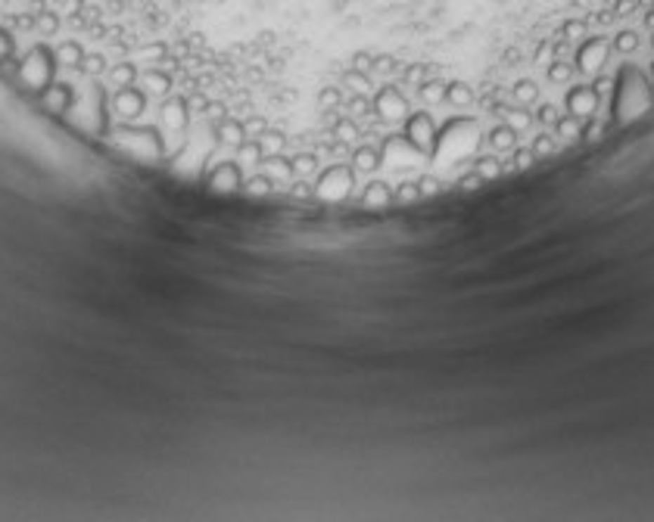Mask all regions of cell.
I'll use <instances>...</instances> for the list:
<instances>
[{
	"mask_svg": "<svg viewBox=\"0 0 654 522\" xmlns=\"http://www.w3.org/2000/svg\"><path fill=\"white\" fill-rule=\"evenodd\" d=\"M405 137L418 147L424 156H430L436 147V125L430 119V112H412L405 119Z\"/></svg>",
	"mask_w": 654,
	"mask_h": 522,
	"instance_id": "obj_9",
	"label": "cell"
},
{
	"mask_svg": "<svg viewBox=\"0 0 654 522\" xmlns=\"http://www.w3.org/2000/svg\"><path fill=\"white\" fill-rule=\"evenodd\" d=\"M352 187H355V168H349V165H330L318 174V184H315V196H318L321 202H343L346 196L352 193Z\"/></svg>",
	"mask_w": 654,
	"mask_h": 522,
	"instance_id": "obj_6",
	"label": "cell"
},
{
	"mask_svg": "<svg viewBox=\"0 0 654 522\" xmlns=\"http://www.w3.org/2000/svg\"><path fill=\"white\" fill-rule=\"evenodd\" d=\"M215 134H218V140L225 143V147H234V149L247 140V128H243V121H234V119H221L218 125H215Z\"/></svg>",
	"mask_w": 654,
	"mask_h": 522,
	"instance_id": "obj_18",
	"label": "cell"
},
{
	"mask_svg": "<svg viewBox=\"0 0 654 522\" xmlns=\"http://www.w3.org/2000/svg\"><path fill=\"white\" fill-rule=\"evenodd\" d=\"M511 162L517 165V171H527V168H533V162H536V152H533V147H521V149L514 147V156H511Z\"/></svg>",
	"mask_w": 654,
	"mask_h": 522,
	"instance_id": "obj_40",
	"label": "cell"
},
{
	"mask_svg": "<svg viewBox=\"0 0 654 522\" xmlns=\"http://www.w3.org/2000/svg\"><path fill=\"white\" fill-rule=\"evenodd\" d=\"M583 119H577V115H561V119L555 121V130H558V137L561 140H567V143H573V140H580L583 137V125H580Z\"/></svg>",
	"mask_w": 654,
	"mask_h": 522,
	"instance_id": "obj_23",
	"label": "cell"
},
{
	"mask_svg": "<svg viewBox=\"0 0 654 522\" xmlns=\"http://www.w3.org/2000/svg\"><path fill=\"white\" fill-rule=\"evenodd\" d=\"M592 87H595V93H599V97H605L608 91H614V81H610L608 75H601V72H599V75H595V81H592Z\"/></svg>",
	"mask_w": 654,
	"mask_h": 522,
	"instance_id": "obj_52",
	"label": "cell"
},
{
	"mask_svg": "<svg viewBox=\"0 0 654 522\" xmlns=\"http://www.w3.org/2000/svg\"><path fill=\"white\" fill-rule=\"evenodd\" d=\"M212 193H234V190H243V171H240V162H218L215 168L209 171L206 178Z\"/></svg>",
	"mask_w": 654,
	"mask_h": 522,
	"instance_id": "obj_13",
	"label": "cell"
},
{
	"mask_svg": "<svg viewBox=\"0 0 654 522\" xmlns=\"http://www.w3.org/2000/svg\"><path fill=\"white\" fill-rule=\"evenodd\" d=\"M393 199H396V202H414V199H421L418 184H414V180H412V184H402L399 190L393 193Z\"/></svg>",
	"mask_w": 654,
	"mask_h": 522,
	"instance_id": "obj_43",
	"label": "cell"
},
{
	"mask_svg": "<svg viewBox=\"0 0 654 522\" xmlns=\"http://www.w3.org/2000/svg\"><path fill=\"white\" fill-rule=\"evenodd\" d=\"M346 84H352L358 93H365V91L371 87V81H368V75H365V72H349V75H346Z\"/></svg>",
	"mask_w": 654,
	"mask_h": 522,
	"instance_id": "obj_47",
	"label": "cell"
},
{
	"mask_svg": "<svg viewBox=\"0 0 654 522\" xmlns=\"http://www.w3.org/2000/svg\"><path fill=\"white\" fill-rule=\"evenodd\" d=\"M601 134H605V121H599V119H592V121H589V125L583 128V140H586V143H599Z\"/></svg>",
	"mask_w": 654,
	"mask_h": 522,
	"instance_id": "obj_42",
	"label": "cell"
},
{
	"mask_svg": "<svg viewBox=\"0 0 654 522\" xmlns=\"http://www.w3.org/2000/svg\"><path fill=\"white\" fill-rule=\"evenodd\" d=\"M290 193L296 196V199H308V196H315V187H308V180H296V184L290 187Z\"/></svg>",
	"mask_w": 654,
	"mask_h": 522,
	"instance_id": "obj_50",
	"label": "cell"
},
{
	"mask_svg": "<svg viewBox=\"0 0 654 522\" xmlns=\"http://www.w3.org/2000/svg\"><path fill=\"white\" fill-rule=\"evenodd\" d=\"M243 190H247L249 196H268L271 190H275V180L268 178V174H253V178H247L243 180Z\"/></svg>",
	"mask_w": 654,
	"mask_h": 522,
	"instance_id": "obj_29",
	"label": "cell"
},
{
	"mask_svg": "<svg viewBox=\"0 0 654 522\" xmlns=\"http://www.w3.org/2000/svg\"><path fill=\"white\" fill-rule=\"evenodd\" d=\"M78 69H81L88 78H100V75L106 72V60H103L100 53H93V56L84 53V60H81V65H78Z\"/></svg>",
	"mask_w": 654,
	"mask_h": 522,
	"instance_id": "obj_35",
	"label": "cell"
},
{
	"mask_svg": "<svg viewBox=\"0 0 654 522\" xmlns=\"http://www.w3.org/2000/svg\"><path fill=\"white\" fill-rule=\"evenodd\" d=\"M495 109V115H502V119H505V125H511L514 130H517V134H521V130H527L530 128V121H533V115H530V112H523V109H514V106H492Z\"/></svg>",
	"mask_w": 654,
	"mask_h": 522,
	"instance_id": "obj_22",
	"label": "cell"
},
{
	"mask_svg": "<svg viewBox=\"0 0 654 522\" xmlns=\"http://www.w3.org/2000/svg\"><path fill=\"white\" fill-rule=\"evenodd\" d=\"M645 25H648L651 32H654V6H651V10H648V16H645Z\"/></svg>",
	"mask_w": 654,
	"mask_h": 522,
	"instance_id": "obj_60",
	"label": "cell"
},
{
	"mask_svg": "<svg viewBox=\"0 0 654 522\" xmlns=\"http://www.w3.org/2000/svg\"><path fill=\"white\" fill-rule=\"evenodd\" d=\"M318 106L321 109L340 106V91H336V87H325V91H321V97H318Z\"/></svg>",
	"mask_w": 654,
	"mask_h": 522,
	"instance_id": "obj_46",
	"label": "cell"
},
{
	"mask_svg": "<svg viewBox=\"0 0 654 522\" xmlns=\"http://www.w3.org/2000/svg\"><path fill=\"white\" fill-rule=\"evenodd\" d=\"M480 184H483V178H480L477 171H471V174H462V178H458V187H462V190H467V193H471V190H477Z\"/></svg>",
	"mask_w": 654,
	"mask_h": 522,
	"instance_id": "obj_48",
	"label": "cell"
},
{
	"mask_svg": "<svg viewBox=\"0 0 654 522\" xmlns=\"http://www.w3.org/2000/svg\"><path fill=\"white\" fill-rule=\"evenodd\" d=\"M352 168L362 171V174H371L380 168V149H371V147H358L352 152Z\"/></svg>",
	"mask_w": 654,
	"mask_h": 522,
	"instance_id": "obj_21",
	"label": "cell"
},
{
	"mask_svg": "<svg viewBox=\"0 0 654 522\" xmlns=\"http://www.w3.org/2000/svg\"><path fill=\"white\" fill-rule=\"evenodd\" d=\"M536 119L542 121V125H551V128H555V121L561 119V115H558V109L551 106V103H542V106L536 109Z\"/></svg>",
	"mask_w": 654,
	"mask_h": 522,
	"instance_id": "obj_44",
	"label": "cell"
},
{
	"mask_svg": "<svg viewBox=\"0 0 654 522\" xmlns=\"http://www.w3.org/2000/svg\"><path fill=\"white\" fill-rule=\"evenodd\" d=\"M570 75H573V65H567L564 60H551V62H549V81H551V84L570 81Z\"/></svg>",
	"mask_w": 654,
	"mask_h": 522,
	"instance_id": "obj_34",
	"label": "cell"
},
{
	"mask_svg": "<svg viewBox=\"0 0 654 522\" xmlns=\"http://www.w3.org/2000/svg\"><path fill=\"white\" fill-rule=\"evenodd\" d=\"M138 81H140V87H143V93H169V87H171V78L165 75V72H159V69L140 72Z\"/></svg>",
	"mask_w": 654,
	"mask_h": 522,
	"instance_id": "obj_19",
	"label": "cell"
},
{
	"mask_svg": "<svg viewBox=\"0 0 654 522\" xmlns=\"http://www.w3.org/2000/svg\"><path fill=\"white\" fill-rule=\"evenodd\" d=\"M396 69V60H390V56H380L377 60V72H393Z\"/></svg>",
	"mask_w": 654,
	"mask_h": 522,
	"instance_id": "obj_56",
	"label": "cell"
},
{
	"mask_svg": "<svg viewBox=\"0 0 654 522\" xmlns=\"http://www.w3.org/2000/svg\"><path fill=\"white\" fill-rule=\"evenodd\" d=\"M110 143L119 152H125L128 159L140 165H159L169 156V147H165V137L159 128H147V125H131V121H122V125L106 130Z\"/></svg>",
	"mask_w": 654,
	"mask_h": 522,
	"instance_id": "obj_3",
	"label": "cell"
},
{
	"mask_svg": "<svg viewBox=\"0 0 654 522\" xmlns=\"http://www.w3.org/2000/svg\"><path fill=\"white\" fill-rule=\"evenodd\" d=\"M334 134L340 137L343 143L358 140V128H355V121H352V119H340V121H336V125H334Z\"/></svg>",
	"mask_w": 654,
	"mask_h": 522,
	"instance_id": "obj_39",
	"label": "cell"
},
{
	"mask_svg": "<svg viewBox=\"0 0 654 522\" xmlns=\"http://www.w3.org/2000/svg\"><path fill=\"white\" fill-rule=\"evenodd\" d=\"M405 78H408V81H414V84H424V69H421V65H412V69L405 72Z\"/></svg>",
	"mask_w": 654,
	"mask_h": 522,
	"instance_id": "obj_55",
	"label": "cell"
},
{
	"mask_svg": "<svg viewBox=\"0 0 654 522\" xmlns=\"http://www.w3.org/2000/svg\"><path fill=\"white\" fill-rule=\"evenodd\" d=\"M639 4H645V6H648V4H654V0H639Z\"/></svg>",
	"mask_w": 654,
	"mask_h": 522,
	"instance_id": "obj_61",
	"label": "cell"
},
{
	"mask_svg": "<svg viewBox=\"0 0 654 522\" xmlns=\"http://www.w3.org/2000/svg\"><path fill=\"white\" fill-rule=\"evenodd\" d=\"M371 106H374V112H377L384 121H402V119H408V100L402 97L399 87H380Z\"/></svg>",
	"mask_w": 654,
	"mask_h": 522,
	"instance_id": "obj_11",
	"label": "cell"
},
{
	"mask_svg": "<svg viewBox=\"0 0 654 522\" xmlns=\"http://www.w3.org/2000/svg\"><path fill=\"white\" fill-rule=\"evenodd\" d=\"M473 171H477L483 180H499L502 174H505L502 171V162L495 156H477L473 159Z\"/></svg>",
	"mask_w": 654,
	"mask_h": 522,
	"instance_id": "obj_27",
	"label": "cell"
},
{
	"mask_svg": "<svg viewBox=\"0 0 654 522\" xmlns=\"http://www.w3.org/2000/svg\"><path fill=\"white\" fill-rule=\"evenodd\" d=\"M414 184H418V193L421 196H436V193L443 190V180L436 178V174H421Z\"/></svg>",
	"mask_w": 654,
	"mask_h": 522,
	"instance_id": "obj_38",
	"label": "cell"
},
{
	"mask_svg": "<svg viewBox=\"0 0 654 522\" xmlns=\"http://www.w3.org/2000/svg\"><path fill=\"white\" fill-rule=\"evenodd\" d=\"M243 128H247V140H259V137L268 130L265 119H249V121H243Z\"/></svg>",
	"mask_w": 654,
	"mask_h": 522,
	"instance_id": "obj_45",
	"label": "cell"
},
{
	"mask_svg": "<svg viewBox=\"0 0 654 522\" xmlns=\"http://www.w3.org/2000/svg\"><path fill=\"white\" fill-rule=\"evenodd\" d=\"M53 75H56V56L50 47H32L25 53V60L19 62V84L32 93H41L44 87L53 84Z\"/></svg>",
	"mask_w": 654,
	"mask_h": 522,
	"instance_id": "obj_5",
	"label": "cell"
},
{
	"mask_svg": "<svg viewBox=\"0 0 654 522\" xmlns=\"http://www.w3.org/2000/svg\"><path fill=\"white\" fill-rule=\"evenodd\" d=\"M549 44H542V47H539V53H536V60H545V56H549Z\"/></svg>",
	"mask_w": 654,
	"mask_h": 522,
	"instance_id": "obj_59",
	"label": "cell"
},
{
	"mask_svg": "<svg viewBox=\"0 0 654 522\" xmlns=\"http://www.w3.org/2000/svg\"><path fill=\"white\" fill-rule=\"evenodd\" d=\"M106 78H110V84L116 87V91L119 87H131L134 81H138V69H134L131 62H119L116 69L106 72Z\"/></svg>",
	"mask_w": 654,
	"mask_h": 522,
	"instance_id": "obj_26",
	"label": "cell"
},
{
	"mask_svg": "<svg viewBox=\"0 0 654 522\" xmlns=\"http://www.w3.org/2000/svg\"><path fill=\"white\" fill-rule=\"evenodd\" d=\"M421 100L424 103H440V100H445V84L443 81H424L421 84Z\"/></svg>",
	"mask_w": 654,
	"mask_h": 522,
	"instance_id": "obj_36",
	"label": "cell"
},
{
	"mask_svg": "<svg viewBox=\"0 0 654 522\" xmlns=\"http://www.w3.org/2000/svg\"><path fill=\"white\" fill-rule=\"evenodd\" d=\"M10 56H13V38L4 32V28H0V62H6Z\"/></svg>",
	"mask_w": 654,
	"mask_h": 522,
	"instance_id": "obj_51",
	"label": "cell"
},
{
	"mask_svg": "<svg viewBox=\"0 0 654 522\" xmlns=\"http://www.w3.org/2000/svg\"><path fill=\"white\" fill-rule=\"evenodd\" d=\"M490 147L495 152H511L517 147V130L511 125H499L490 130Z\"/></svg>",
	"mask_w": 654,
	"mask_h": 522,
	"instance_id": "obj_20",
	"label": "cell"
},
{
	"mask_svg": "<svg viewBox=\"0 0 654 522\" xmlns=\"http://www.w3.org/2000/svg\"><path fill=\"white\" fill-rule=\"evenodd\" d=\"M53 56H56V65H69V69H78L84 60V50H81V44H75V41H69V44H63L60 50H53Z\"/></svg>",
	"mask_w": 654,
	"mask_h": 522,
	"instance_id": "obj_25",
	"label": "cell"
},
{
	"mask_svg": "<svg viewBox=\"0 0 654 522\" xmlns=\"http://www.w3.org/2000/svg\"><path fill=\"white\" fill-rule=\"evenodd\" d=\"M259 147H262V159L265 156H277V152H284V147H287V137L280 134V130H265L262 137H259Z\"/></svg>",
	"mask_w": 654,
	"mask_h": 522,
	"instance_id": "obj_28",
	"label": "cell"
},
{
	"mask_svg": "<svg viewBox=\"0 0 654 522\" xmlns=\"http://www.w3.org/2000/svg\"><path fill=\"white\" fill-rule=\"evenodd\" d=\"M651 47H654V34H651Z\"/></svg>",
	"mask_w": 654,
	"mask_h": 522,
	"instance_id": "obj_62",
	"label": "cell"
},
{
	"mask_svg": "<svg viewBox=\"0 0 654 522\" xmlns=\"http://www.w3.org/2000/svg\"><path fill=\"white\" fill-rule=\"evenodd\" d=\"M480 147V128L473 119H452L445 121L443 130H436V147L430 152L436 165H455L473 156Z\"/></svg>",
	"mask_w": 654,
	"mask_h": 522,
	"instance_id": "obj_4",
	"label": "cell"
},
{
	"mask_svg": "<svg viewBox=\"0 0 654 522\" xmlns=\"http://www.w3.org/2000/svg\"><path fill=\"white\" fill-rule=\"evenodd\" d=\"M614 50H617V53H623V56L636 53V50H639V34L632 32V28H623V32L614 38Z\"/></svg>",
	"mask_w": 654,
	"mask_h": 522,
	"instance_id": "obj_33",
	"label": "cell"
},
{
	"mask_svg": "<svg viewBox=\"0 0 654 522\" xmlns=\"http://www.w3.org/2000/svg\"><path fill=\"white\" fill-rule=\"evenodd\" d=\"M445 103L449 106H471L473 103V91H471V84H464V81H452V84H445Z\"/></svg>",
	"mask_w": 654,
	"mask_h": 522,
	"instance_id": "obj_24",
	"label": "cell"
},
{
	"mask_svg": "<svg viewBox=\"0 0 654 522\" xmlns=\"http://www.w3.org/2000/svg\"><path fill=\"white\" fill-rule=\"evenodd\" d=\"M595 19H599V22H601V25H608V22H610V19H614V13H608V10H605V13H599V16H595Z\"/></svg>",
	"mask_w": 654,
	"mask_h": 522,
	"instance_id": "obj_58",
	"label": "cell"
},
{
	"mask_svg": "<svg viewBox=\"0 0 654 522\" xmlns=\"http://www.w3.org/2000/svg\"><path fill=\"white\" fill-rule=\"evenodd\" d=\"M599 103H601V97L595 93L592 84H577L567 91V112L577 115V119H592L599 112Z\"/></svg>",
	"mask_w": 654,
	"mask_h": 522,
	"instance_id": "obj_14",
	"label": "cell"
},
{
	"mask_svg": "<svg viewBox=\"0 0 654 522\" xmlns=\"http://www.w3.org/2000/svg\"><path fill=\"white\" fill-rule=\"evenodd\" d=\"M237 162L240 165H259L262 162V147H259V140H243L240 147H237Z\"/></svg>",
	"mask_w": 654,
	"mask_h": 522,
	"instance_id": "obj_31",
	"label": "cell"
},
{
	"mask_svg": "<svg viewBox=\"0 0 654 522\" xmlns=\"http://www.w3.org/2000/svg\"><path fill=\"white\" fill-rule=\"evenodd\" d=\"M368 109H374L371 103H368V100H365V97H355V100H352V103H349V112L352 115H365V112H368Z\"/></svg>",
	"mask_w": 654,
	"mask_h": 522,
	"instance_id": "obj_53",
	"label": "cell"
},
{
	"mask_svg": "<svg viewBox=\"0 0 654 522\" xmlns=\"http://www.w3.org/2000/svg\"><path fill=\"white\" fill-rule=\"evenodd\" d=\"M605 62H608V38L599 34V38H589L580 44V50H577V72L580 75L595 78Z\"/></svg>",
	"mask_w": 654,
	"mask_h": 522,
	"instance_id": "obj_10",
	"label": "cell"
},
{
	"mask_svg": "<svg viewBox=\"0 0 654 522\" xmlns=\"http://www.w3.org/2000/svg\"><path fill=\"white\" fill-rule=\"evenodd\" d=\"M393 202V190L386 180H371L362 193V206L365 208H386Z\"/></svg>",
	"mask_w": 654,
	"mask_h": 522,
	"instance_id": "obj_17",
	"label": "cell"
},
{
	"mask_svg": "<svg viewBox=\"0 0 654 522\" xmlns=\"http://www.w3.org/2000/svg\"><path fill=\"white\" fill-rule=\"evenodd\" d=\"M159 121H162V134H184L187 125H190V106H187L184 97H169L159 109Z\"/></svg>",
	"mask_w": 654,
	"mask_h": 522,
	"instance_id": "obj_12",
	"label": "cell"
},
{
	"mask_svg": "<svg viewBox=\"0 0 654 522\" xmlns=\"http://www.w3.org/2000/svg\"><path fill=\"white\" fill-rule=\"evenodd\" d=\"M262 171L268 174L275 184H290V180L296 178V174H293V162H290V159H284L280 152H277V156H265L262 159Z\"/></svg>",
	"mask_w": 654,
	"mask_h": 522,
	"instance_id": "obj_16",
	"label": "cell"
},
{
	"mask_svg": "<svg viewBox=\"0 0 654 522\" xmlns=\"http://www.w3.org/2000/svg\"><path fill=\"white\" fill-rule=\"evenodd\" d=\"M421 159H427V156H424V152L414 147L405 134L402 137H386L384 149H380V162L393 165V168H412V165H418Z\"/></svg>",
	"mask_w": 654,
	"mask_h": 522,
	"instance_id": "obj_8",
	"label": "cell"
},
{
	"mask_svg": "<svg viewBox=\"0 0 654 522\" xmlns=\"http://www.w3.org/2000/svg\"><path fill=\"white\" fill-rule=\"evenodd\" d=\"M536 97H539L536 81H530V78H521V81L514 84V100H517L521 106H533Z\"/></svg>",
	"mask_w": 654,
	"mask_h": 522,
	"instance_id": "obj_30",
	"label": "cell"
},
{
	"mask_svg": "<svg viewBox=\"0 0 654 522\" xmlns=\"http://www.w3.org/2000/svg\"><path fill=\"white\" fill-rule=\"evenodd\" d=\"M654 93L651 84L636 65L623 62L614 78V121L617 125H632L651 112Z\"/></svg>",
	"mask_w": 654,
	"mask_h": 522,
	"instance_id": "obj_2",
	"label": "cell"
},
{
	"mask_svg": "<svg viewBox=\"0 0 654 522\" xmlns=\"http://www.w3.org/2000/svg\"><path fill=\"white\" fill-rule=\"evenodd\" d=\"M555 149H558V137H551V134H536V137H533V152H536V159H539V156H551Z\"/></svg>",
	"mask_w": 654,
	"mask_h": 522,
	"instance_id": "obj_37",
	"label": "cell"
},
{
	"mask_svg": "<svg viewBox=\"0 0 654 522\" xmlns=\"http://www.w3.org/2000/svg\"><path fill=\"white\" fill-rule=\"evenodd\" d=\"M561 34H564L567 41H580L586 34V22L583 19H567L564 25H561Z\"/></svg>",
	"mask_w": 654,
	"mask_h": 522,
	"instance_id": "obj_41",
	"label": "cell"
},
{
	"mask_svg": "<svg viewBox=\"0 0 654 522\" xmlns=\"http://www.w3.org/2000/svg\"><path fill=\"white\" fill-rule=\"evenodd\" d=\"M203 115H206V119L212 121V125H218V121L225 119V106H221V103H206V109H203Z\"/></svg>",
	"mask_w": 654,
	"mask_h": 522,
	"instance_id": "obj_49",
	"label": "cell"
},
{
	"mask_svg": "<svg viewBox=\"0 0 654 522\" xmlns=\"http://www.w3.org/2000/svg\"><path fill=\"white\" fill-rule=\"evenodd\" d=\"M632 10H636V0H617V6H614V16H629Z\"/></svg>",
	"mask_w": 654,
	"mask_h": 522,
	"instance_id": "obj_54",
	"label": "cell"
},
{
	"mask_svg": "<svg viewBox=\"0 0 654 522\" xmlns=\"http://www.w3.org/2000/svg\"><path fill=\"white\" fill-rule=\"evenodd\" d=\"M106 106H110V115H116L119 121H134V119H140L143 106H147V93L134 84L119 87V91H112V97L106 100Z\"/></svg>",
	"mask_w": 654,
	"mask_h": 522,
	"instance_id": "obj_7",
	"label": "cell"
},
{
	"mask_svg": "<svg viewBox=\"0 0 654 522\" xmlns=\"http://www.w3.org/2000/svg\"><path fill=\"white\" fill-rule=\"evenodd\" d=\"M106 100L110 97H106L103 84L97 78H88V84L81 91H75L63 121L81 137H106V130H110V106H106Z\"/></svg>",
	"mask_w": 654,
	"mask_h": 522,
	"instance_id": "obj_1",
	"label": "cell"
},
{
	"mask_svg": "<svg viewBox=\"0 0 654 522\" xmlns=\"http://www.w3.org/2000/svg\"><path fill=\"white\" fill-rule=\"evenodd\" d=\"M368 65H371V56H368V53H358V56H355V69H362V72H365Z\"/></svg>",
	"mask_w": 654,
	"mask_h": 522,
	"instance_id": "obj_57",
	"label": "cell"
},
{
	"mask_svg": "<svg viewBox=\"0 0 654 522\" xmlns=\"http://www.w3.org/2000/svg\"><path fill=\"white\" fill-rule=\"evenodd\" d=\"M72 97H75V87L53 81L50 87L41 91V106H44V112L60 115V119H63V115H66V109H69V103H72Z\"/></svg>",
	"mask_w": 654,
	"mask_h": 522,
	"instance_id": "obj_15",
	"label": "cell"
},
{
	"mask_svg": "<svg viewBox=\"0 0 654 522\" xmlns=\"http://www.w3.org/2000/svg\"><path fill=\"white\" fill-rule=\"evenodd\" d=\"M290 162H293V174H296V178H312V174L318 171V159H315L312 152H299Z\"/></svg>",
	"mask_w": 654,
	"mask_h": 522,
	"instance_id": "obj_32",
	"label": "cell"
}]
</instances>
